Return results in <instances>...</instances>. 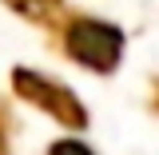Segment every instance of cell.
Listing matches in <instances>:
<instances>
[{
  "label": "cell",
  "mask_w": 159,
  "mask_h": 155,
  "mask_svg": "<svg viewBox=\"0 0 159 155\" xmlns=\"http://www.w3.org/2000/svg\"><path fill=\"white\" fill-rule=\"evenodd\" d=\"M12 135H16V116H12L8 99L0 96V155H12Z\"/></svg>",
  "instance_id": "obj_5"
},
{
  "label": "cell",
  "mask_w": 159,
  "mask_h": 155,
  "mask_svg": "<svg viewBox=\"0 0 159 155\" xmlns=\"http://www.w3.org/2000/svg\"><path fill=\"white\" fill-rule=\"evenodd\" d=\"M44 155H99L92 143L84 135H76V131H68V135H60V139H52L48 147H44Z\"/></svg>",
  "instance_id": "obj_4"
},
{
  "label": "cell",
  "mask_w": 159,
  "mask_h": 155,
  "mask_svg": "<svg viewBox=\"0 0 159 155\" xmlns=\"http://www.w3.org/2000/svg\"><path fill=\"white\" fill-rule=\"evenodd\" d=\"M12 16H20L24 24H32L40 32H52L60 24V16L68 12V0H0Z\"/></svg>",
  "instance_id": "obj_3"
},
{
  "label": "cell",
  "mask_w": 159,
  "mask_h": 155,
  "mask_svg": "<svg viewBox=\"0 0 159 155\" xmlns=\"http://www.w3.org/2000/svg\"><path fill=\"white\" fill-rule=\"evenodd\" d=\"M8 92H12L20 103H28L32 112L48 116L56 127H64V131L84 135V131L92 127V112H88V103L80 99V92L72 84L56 80L52 72H40L32 64H12V72H8Z\"/></svg>",
  "instance_id": "obj_2"
},
{
  "label": "cell",
  "mask_w": 159,
  "mask_h": 155,
  "mask_svg": "<svg viewBox=\"0 0 159 155\" xmlns=\"http://www.w3.org/2000/svg\"><path fill=\"white\" fill-rule=\"evenodd\" d=\"M147 112L159 119V72L151 76V84H147Z\"/></svg>",
  "instance_id": "obj_6"
},
{
  "label": "cell",
  "mask_w": 159,
  "mask_h": 155,
  "mask_svg": "<svg viewBox=\"0 0 159 155\" xmlns=\"http://www.w3.org/2000/svg\"><path fill=\"white\" fill-rule=\"evenodd\" d=\"M48 44L52 52L76 64L80 72L99 80H111L123 68V52H127V28L119 20L96 16L88 8H68L60 24L48 32Z\"/></svg>",
  "instance_id": "obj_1"
}]
</instances>
